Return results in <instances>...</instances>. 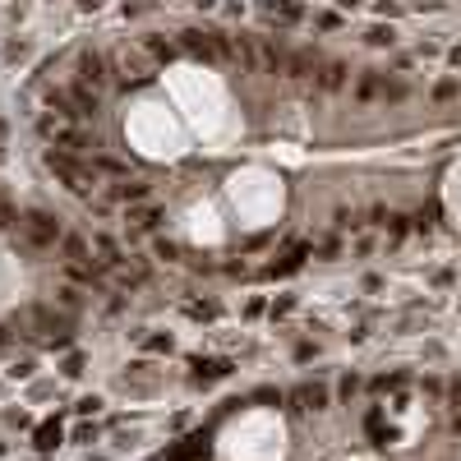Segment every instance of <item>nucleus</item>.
Returning <instances> with one entry per match:
<instances>
[{
	"label": "nucleus",
	"instance_id": "9d476101",
	"mask_svg": "<svg viewBox=\"0 0 461 461\" xmlns=\"http://www.w3.org/2000/svg\"><path fill=\"white\" fill-rule=\"evenodd\" d=\"M411 221H415V230H420V235H429V230H434V221H439V208H420Z\"/></svg>",
	"mask_w": 461,
	"mask_h": 461
},
{
	"label": "nucleus",
	"instance_id": "20e7f679",
	"mask_svg": "<svg viewBox=\"0 0 461 461\" xmlns=\"http://www.w3.org/2000/svg\"><path fill=\"white\" fill-rule=\"evenodd\" d=\"M208 448V443H203V434H194V439H185L180 443V448H171V452H162V457L157 461H189V457H198V452Z\"/></svg>",
	"mask_w": 461,
	"mask_h": 461
},
{
	"label": "nucleus",
	"instance_id": "9b49d317",
	"mask_svg": "<svg viewBox=\"0 0 461 461\" xmlns=\"http://www.w3.org/2000/svg\"><path fill=\"white\" fill-rule=\"evenodd\" d=\"M387 230H392V240H401V235L411 230V217H401V212H392V217H387Z\"/></svg>",
	"mask_w": 461,
	"mask_h": 461
},
{
	"label": "nucleus",
	"instance_id": "6e6552de",
	"mask_svg": "<svg viewBox=\"0 0 461 461\" xmlns=\"http://www.w3.org/2000/svg\"><path fill=\"white\" fill-rule=\"evenodd\" d=\"M19 217H23V212L19 208H14V203H10V198H5V189H0V226H19Z\"/></svg>",
	"mask_w": 461,
	"mask_h": 461
},
{
	"label": "nucleus",
	"instance_id": "7ed1b4c3",
	"mask_svg": "<svg viewBox=\"0 0 461 461\" xmlns=\"http://www.w3.org/2000/svg\"><path fill=\"white\" fill-rule=\"evenodd\" d=\"M296 401L305 411H323V406H328V387H323V383H305V387H296Z\"/></svg>",
	"mask_w": 461,
	"mask_h": 461
},
{
	"label": "nucleus",
	"instance_id": "39448f33",
	"mask_svg": "<svg viewBox=\"0 0 461 461\" xmlns=\"http://www.w3.org/2000/svg\"><path fill=\"white\" fill-rule=\"evenodd\" d=\"M65 263H88V240H78V235H65Z\"/></svg>",
	"mask_w": 461,
	"mask_h": 461
},
{
	"label": "nucleus",
	"instance_id": "f03ea898",
	"mask_svg": "<svg viewBox=\"0 0 461 461\" xmlns=\"http://www.w3.org/2000/svg\"><path fill=\"white\" fill-rule=\"evenodd\" d=\"M111 194L121 198V203H148L153 185H148V180H139V176H125V180H116V185H111Z\"/></svg>",
	"mask_w": 461,
	"mask_h": 461
},
{
	"label": "nucleus",
	"instance_id": "1a4fd4ad",
	"mask_svg": "<svg viewBox=\"0 0 461 461\" xmlns=\"http://www.w3.org/2000/svg\"><path fill=\"white\" fill-rule=\"evenodd\" d=\"M55 443H60V425H42V429H37V448H42V452H51Z\"/></svg>",
	"mask_w": 461,
	"mask_h": 461
},
{
	"label": "nucleus",
	"instance_id": "f8f14e48",
	"mask_svg": "<svg viewBox=\"0 0 461 461\" xmlns=\"http://www.w3.org/2000/svg\"><path fill=\"white\" fill-rule=\"evenodd\" d=\"M434 97H439V102L457 97V83H452V78H443V83H434Z\"/></svg>",
	"mask_w": 461,
	"mask_h": 461
},
{
	"label": "nucleus",
	"instance_id": "0eeeda50",
	"mask_svg": "<svg viewBox=\"0 0 461 461\" xmlns=\"http://www.w3.org/2000/svg\"><path fill=\"white\" fill-rule=\"evenodd\" d=\"M332 221H337V230H360L364 226V217L355 208H337V212H332Z\"/></svg>",
	"mask_w": 461,
	"mask_h": 461
},
{
	"label": "nucleus",
	"instance_id": "2eb2a0df",
	"mask_svg": "<svg viewBox=\"0 0 461 461\" xmlns=\"http://www.w3.org/2000/svg\"><path fill=\"white\" fill-rule=\"evenodd\" d=\"M0 346H10V332H5V328H0Z\"/></svg>",
	"mask_w": 461,
	"mask_h": 461
},
{
	"label": "nucleus",
	"instance_id": "ddd939ff",
	"mask_svg": "<svg viewBox=\"0 0 461 461\" xmlns=\"http://www.w3.org/2000/svg\"><path fill=\"white\" fill-rule=\"evenodd\" d=\"M369 42H373V46H387V42H392V28H373Z\"/></svg>",
	"mask_w": 461,
	"mask_h": 461
},
{
	"label": "nucleus",
	"instance_id": "4468645a",
	"mask_svg": "<svg viewBox=\"0 0 461 461\" xmlns=\"http://www.w3.org/2000/svg\"><path fill=\"white\" fill-rule=\"evenodd\" d=\"M97 406H102L97 397H83V401H78V415H92V411H97Z\"/></svg>",
	"mask_w": 461,
	"mask_h": 461
},
{
	"label": "nucleus",
	"instance_id": "f257e3e1",
	"mask_svg": "<svg viewBox=\"0 0 461 461\" xmlns=\"http://www.w3.org/2000/svg\"><path fill=\"white\" fill-rule=\"evenodd\" d=\"M19 240L28 245V249H51L55 240H60V217H51V212L33 208V212H23L19 217Z\"/></svg>",
	"mask_w": 461,
	"mask_h": 461
},
{
	"label": "nucleus",
	"instance_id": "423d86ee",
	"mask_svg": "<svg viewBox=\"0 0 461 461\" xmlns=\"http://www.w3.org/2000/svg\"><path fill=\"white\" fill-rule=\"evenodd\" d=\"M130 221L143 226V230H153L157 221H162V208H130Z\"/></svg>",
	"mask_w": 461,
	"mask_h": 461
}]
</instances>
